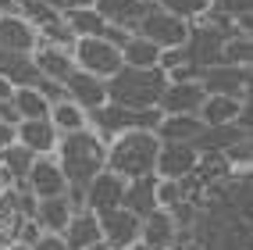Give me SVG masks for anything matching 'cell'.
Segmentation results:
<instances>
[{"label": "cell", "mask_w": 253, "mask_h": 250, "mask_svg": "<svg viewBox=\"0 0 253 250\" xmlns=\"http://www.w3.org/2000/svg\"><path fill=\"white\" fill-rule=\"evenodd\" d=\"M54 157L61 164L64 179H68V186H79L86 190L93 175L104 172V161H107V143L96 136V132L82 129V132H72V136H61L57 140V150Z\"/></svg>", "instance_id": "obj_1"}, {"label": "cell", "mask_w": 253, "mask_h": 250, "mask_svg": "<svg viewBox=\"0 0 253 250\" xmlns=\"http://www.w3.org/2000/svg\"><path fill=\"white\" fill-rule=\"evenodd\" d=\"M157 150H161V140L157 132H146V129H136V132H122L107 143V161L104 168L114 172L118 179H143V175H154L157 168Z\"/></svg>", "instance_id": "obj_2"}, {"label": "cell", "mask_w": 253, "mask_h": 250, "mask_svg": "<svg viewBox=\"0 0 253 250\" xmlns=\"http://www.w3.org/2000/svg\"><path fill=\"white\" fill-rule=\"evenodd\" d=\"M164 86H168V79H164L161 68H154V72L122 68L114 79H107V104H122V107H132V111H150V107H157Z\"/></svg>", "instance_id": "obj_3"}, {"label": "cell", "mask_w": 253, "mask_h": 250, "mask_svg": "<svg viewBox=\"0 0 253 250\" xmlns=\"http://www.w3.org/2000/svg\"><path fill=\"white\" fill-rule=\"evenodd\" d=\"M89 118V132H96L104 143H111L114 136H122V132H136V129H146V132H157L161 118L164 114L157 107L150 111H132V107H122V104H104L86 114Z\"/></svg>", "instance_id": "obj_4"}, {"label": "cell", "mask_w": 253, "mask_h": 250, "mask_svg": "<svg viewBox=\"0 0 253 250\" xmlns=\"http://www.w3.org/2000/svg\"><path fill=\"white\" fill-rule=\"evenodd\" d=\"M72 61H75L79 72H86V75H93V79H104V82L114 79L118 72L125 68V64H122V50L111 47V43H104V40H96V36L75 40Z\"/></svg>", "instance_id": "obj_5"}, {"label": "cell", "mask_w": 253, "mask_h": 250, "mask_svg": "<svg viewBox=\"0 0 253 250\" xmlns=\"http://www.w3.org/2000/svg\"><path fill=\"white\" fill-rule=\"evenodd\" d=\"M136 36L150 40L157 50H175V47L189 43L193 29L185 25V22H178V18H171V14H164L161 7H150L143 18L136 22Z\"/></svg>", "instance_id": "obj_6"}, {"label": "cell", "mask_w": 253, "mask_h": 250, "mask_svg": "<svg viewBox=\"0 0 253 250\" xmlns=\"http://www.w3.org/2000/svg\"><path fill=\"white\" fill-rule=\"evenodd\" d=\"M200 90L204 93H217V97H243L250 90V68H239V64H207L196 75Z\"/></svg>", "instance_id": "obj_7"}, {"label": "cell", "mask_w": 253, "mask_h": 250, "mask_svg": "<svg viewBox=\"0 0 253 250\" xmlns=\"http://www.w3.org/2000/svg\"><path fill=\"white\" fill-rule=\"evenodd\" d=\"M200 157H204V154L196 150V143H161L154 175H157V179L182 182L185 175H193V172L200 168Z\"/></svg>", "instance_id": "obj_8"}, {"label": "cell", "mask_w": 253, "mask_h": 250, "mask_svg": "<svg viewBox=\"0 0 253 250\" xmlns=\"http://www.w3.org/2000/svg\"><path fill=\"white\" fill-rule=\"evenodd\" d=\"M25 182H29V193L36 200L64 197V190H68V179H64V172H61V164H57L54 154L32 157L29 161V172H25Z\"/></svg>", "instance_id": "obj_9"}, {"label": "cell", "mask_w": 253, "mask_h": 250, "mask_svg": "<svg viewBox=\"0 0 253 250\" xmlns=\"http://www.w3.org/2000/svg\"><path fill=\"white\" fill-rule=\"evenodd\" d=\"M100 218V240L114 250H128L139 247V214H132L128 207H114L107 214H96Z\"/></svg>", "instance_id": "obj_10"}, {"label": "cell", "mask_w": 253, "mask_h": 250, "mask_svg": "<svg viewBox=\"0 0 253 250\" xmlns=\"http://www.w3.org/2000/svg\"><path fill=\"white\" fill-rule=\"evenodd\" d=\"M125 186H128L125 179H118L114 172L104 168L100 175H93V182H89L86 190H82V207L93 211V214H107V211H114V207H122Z\"/></svg>", "instance_id": "obj_11"}, {"label": "cell", "mask_w": 253, "mask_h": 250, "mask_svg": "<svg viewBox=\"0 0 253 250\" xmlns=\"http://www.w3.org/2000/svg\"><path fill=\"white\" fill-rule=\"evenodd\" d=\"M57 129L50 125V118H22L14 125V143L32 157H46L57 150Z\"/></svg>", "instance_id": "obj_12"}, {"label": "cell", "mask_w": 253, "mask_h": 250, "mask_svg": "<svg viewBox=\"0 0 253 250\" xmlns=\"http://www.w3.org/2000/svg\"><path fill=\"white\" fill-rule=\"evenodd\" d=\"M40 47V32L32 29L18 11L14 14H0V50L14 57H29Z\"/></svg>", "instance_id": "obj_13"}, {"label": "cell", "mask_w": 253, "mask_h": 250, "mask_svg": "<svg viewBox=\"0 0 253 250\" xmlns=\"http://www.w3.org/2000/svg\"><path fill=\"white\" fill-rule=\"evenodd\" d=\"M175 236H178V222L171 211L154 207L150 214H143V222H139V247L143 250H168V247H175Z\"/></svg>", "instance_id": "obj_14"}, {"label": "cell", "mask_w": 253, "mask_h": 250, "mask_svg": "<svg viewBox=\"0 0 253 250\" xmlns=\"http://www.w3.org/2000/svg\"><path fill=\"white\" fill-rule=\"evenodd\" d=\"M64 97L89 114V111H96V107L107 104V82L104 79H93V75H86V72L75 68L68 79H64Z\"/></svg>", "instance_id": "obj_15"}, {"label": "cell", "mask_w": 253, "mask_h": 250, "mask_svg": "<svg viewBox=\"0 0 253 250\" xmlns=\"http://www.w3.org/2000/svg\"><path fill=\"white\" fill-rule=\"evenodd\" d=\"M250 104V97H217V93H207L204 97V104H200L196 111V118L204 122L207 129H225V125H235L239 122V114L246 111Z\"/></svg>", "instance_id": "obj_16"}, {"label": "cell", "mask_w": 253, "mask_h": 250, "mask_svg": "<svg viewBox=\"0 0 253 250\" xmlns=\"http://www.w3.org/2000/svg\"><path fill=\"white\" fill-rule=\"evenodd\" d=\"M32 61V68H36V75L43 79H54V82H64L72 72H75V61H72V50H64V47H54V43H43L29 54Z\"/></svg>", "instance_id": "obj_17"}, {"label": "cell", "mask_w": 253, "mask_h": 250, "mask_svg": "<svg viewBox=\"0 0 253 250\" xmlns=\"http://www.w3.org/2000/svg\"><path fill=\"white\" fill-rule=\"evenodd\" d=\"M204 97L207 93L200 90V82H168L157 100V111L161 114H196Z\"/></svg>", "instance_id": "obj_18"}, {"label": "cell", "mask_w": 253, "mask_h": 250, "mask_svg": "<svg viewBox=\"0 0 253 250\" xmlns=\"http://www.w3.org/2000/svg\"><path fill=\"white\" fill-rule=\"evenodd\" d=\"M204 122L196 114H164L157 125V140L161 143H196L204 136Z\"/></svg>", "instance_id": "obj_19"}, {"label": "cell", "mask_w": 253, "mask_h": 250, "mask_svg": "<svg viewBox=\"0 0 253 250\" xmlns=\"http://www.w3.org/2000/svg\"><path fill=\"white\" fill-rule=\"evenodd\" d=\"M75 207L68 204V197H50V200H36V211H32V222H36L43 232H61L68 229Z\"/></svg>", "instance_id": "obj_20"}, {"label": "cell", "mask_w": 253, "mask_h": 250, "mask_svg": "<svg viewBox=\"0 0 253 250\" xmlns=\"http://www.w3.org/2000/svg\"><path fill=\"white\" fill-rule=\"evenodd\" d=\"M64 236V243H68V250H86V247H93V243H100V218L93 211H75L72 214V222H68V229L61 232Z\"/></svg>", "instance_id": "obj_21"}, {"label": "cell", "mask_w": 253, "mask_h": 250, "mask_svg": "<svg viewBox=\"0 0 253 250\" xmlns=\"http://www.w3.org/2000/svg\"><path fill=\"white\" fill-rule=\"evenodd\" d=\"M157 61H161V50L150 43V40L136 36V32H132V40L122 47V64L132 68V72H154Z\"/></svg>", "instance_id": "obj_22"}, {"label": "cell", "mask_w": 253, "mask_h": 250, "mask_svg": "<svg viewBox=\"0 0 253 250\" xmlns=\"http://www.w3.org/2000/svg\"><path fill=\"white\" fill-rule=\"evenodd\" d=\"M50 125L57 129V136H72V132L89 129V118H86V111L79 104H72V100L64 97L57 104H50Z\"/></svg>", "instance_id": "obj_23"}, {"label": "cell", "mask_w": 253, "mask_h": 250, "mask_svg": "<svg viewBox=\"0 0 253 250\" xmlns=\"http://www.w3.org/2000/svg\"><path fill=\"white\" fill-rule=\"evenodd\" d=\"M154 190H157V175H143V179H132L128 186H125V200H122V207H128L132 214H150L157 204H154Z\"/></svg>", "instance_id": "obj_24"}, {"label": "cell", "mask_w": 253, "mask_h": 250, "mask_svg": "<svg viewBox=\"0 0 253 250\" xmlns=\"http://www.w3.org/2000/svg\"><path fill=\"white\" fill-rule=\"evenodd\" d=\"M104 25H107V18H104L96 7H79V11H72V14H64V29H68L75 40L100 36V32H104Z\"/></svg>", "instance_id": "obj_25"}, {"label": "cell", "mask_w": 253, "mask_h": 250, "mask_svg": "<svg viewBox=\"0 0 253 250\" xmlns=\"http://www.w3.org/2000/svg\"><path fill=\"white\" fill-rule=\"evenodd\" d=\"M18 14H22V18L36 29V32H46V29H54V25L64 22L50 4H43V0H18Z\"/></svg>", "instance_id": "obj_26"}, {"label": "cell", "mask_w": 253, "mask_h": 250, "mask_svg": "<svg viewBox=\"0 0 253 250\" xmlns=\"http://www.w3.org/2000/svg\"><path fill=\"white\" fill-rule=\"evenodd\" d=\"M157 7H161L164 14H171V18H178V22H185V25H193L196 18L211 14L214 0H157Z\"/></svg>", "instance_id": "obj_27"}, {"label": "cell", "mask_w": 253, "mask_h": 250, "mask_svg": "<svg viewBox=\"0 0 253 250\" xmlns=\"http://www.w3.org/2000/svg\"><path fill=\"white\" fill-rule=\"evenodd\" d=\"M11 100L18 107V118H50V104L32 86H14Z\"/></svg>", "instance_id": "obj_28"}, {"label": "cell", "mask_w": 253, "mask_h": 250, "mask_svg": "<svg viewBox=\"0 0 253 250\" xmlns=\"http://www.w3.org/2000/svg\"><path fill=\"white\" fill-rule=\"evenodd\" d=\"M217 64H239V68H250V36H232L221 43V61Z\"/></svg>", "instance_id": "obj_29"}, {"label": "cell", "mask_w": 253, "mask_h": 250, "mask_svg": "<svg viewBox=\"0 0 253 250\" xmlns=\"http://www.w3.org/2000/svg\"><path fill=\"white\" fill-rule=\"evenodd\" d=\"M154 204H157L161 211H175V207L182 204V182H171V179H157Z\"/></svg>", "instance_id": "obj_30"}, {"label": "cell", "mask_w": 253, "mask_h": 250, "mask_svg": "<svg viewBox=\"0 0 253 250\" xmlns=\"http://www.w3.org/2000/svg\"><path fill=\"white\" fill-rule=\"evenodd\" d=\"M178 64H196L189 43H185V47H175V50H161V61H157L161 72H171V68H178Z\"/></svg>", "instance_id": "obj_31"}, {"label": "cell", "mask_w": 253, "mask_h": 250, "mask_svg": "<svg viewBox=\"0 0 253 250\" xmlns=\"http://www.w3.org/2000/svg\"><path fill=\"white\" fill-rule=\"evenodd\" d=\"M32 90H36L43 100H46V104H57V100H64V82H54V79H36V82H32Z\"/></svg>", "instance_id": "obj_32"}, {"label": "cell", "mask_w": 253, "mask_h": 250, "mask_svg": "<svg viewBox=\"0 0 253 250\" xmlns=\"http://www.w3.org/2000/svg\"><path fill=\"white\" fill-rule=\"evenodd\" d=\"M96 40H104V43H111V47L122 50V47L132 40V32H128V29H122V25H111V22H107V25H104V32H100Z\"/></svg>", "instance_id": "obj_33"}, {"label": "cell", "mask_w": 253, "mask_h": 250, "mask_svg": "<svg viewBox=\"0 0 253 250\" xmlns=\"http://www.w3.org/2000/svg\"><path fill=\"white\" fill-rule=\"evenodd\" d=\"M40 236H43V229H40L36 222H32V218H25V222L18 225V232H14V240H18V243H25V247H32Z\"/></svg>", "instance_id": "obj_34"}, {"label": "cell", "mask_w": 253, "mask_h": 250, "mask_svg": "<svg viewBox=\"0 0 253 250\" xmlns=\"http://www.w3.org/2000/svg\"><path fill=\"white\" fill-rule=\"evenodd\" d=\"M43 4H50V7L64 18V14H72V11H79V7H93V0H43Z\"/></svg>", "instance_id": "obj_35"}, {"label": "cell", "mask_w": 253, "mask_h": 250, "mask_svg": "<svg viewBox=\"0 0 253 250\" xmlns=\"http://www.w3.org/2000/svg\"><path fill=\"white\" fill-rule=\"evenodd\" d=\"M32 250H68V243H64V236H57V232H43V236L32 243Z\"/></svg>", "instance_id": "obj_36"}, {"label": "cell", "mask_w": 253, "mask_h": 250, "mask_svg": "<svg viewBox=\"0 0 253 250\" xmlns=\"http://www.w3.org/2000/svg\"><path fill=\"white\" fill-rule=\"evenodd\" d=\"M22 118H18V107H14V100H0V125H18Z\"/></svg>", "instance_id": "obj_37"}, {"label": "cell", "mask_w": 253, "mask_h": 250, "mask_svg": "<svg viewBox=\"0 0 253 250\" xmlns=\"http://www.w3.org/2000/svg\"><path fill=\"white\" fill-rule=\"evenodd\" d=\"M18 11V0H0V14H14Z\"/></svg>", "instance_id": "obj_38"}, {"label": "cell", "mask_w": 253, "mask_h": 250, "mask_svg": "<svg viewBox=\"0 0 253 250\" xmlns=\"http://www.w3.org/2000/svg\"><path fill=\"white\" fill-rule=\"evenodd\" d=\"M86 250H114V247H107L104 240H100V243H93V247H86Z\"/></svg>", "instance_id": "obj_39"}, {"label": "cell", "mask_w": 253, "mask_h": 250, "mask_svg": "<svg viewBox=\"0 0 253 250\" xmlns=\"http://www.w3.org/2000/svg\"><path fill=\"white\" fill-rule=\"evenodd\" d=\"M136 4H143V7H157V0H136Z\"/></svg>", "instance_id": "obj_40"}, {"label": "cell", "mask_w": 253, "mask_h": 250, "mask_svg": "<svg viewBox=\"0 0 253 250\" xmlns=\"http://www.w3.org/2000/svg\"><path fill=\"white\" fill-rule=\"evenodd\" d=\"M11 250H32V247H25V243H14V247H11Z\"/></svg>", "instance_id": "obj_41"}, {"label": "cell", "mask_w": 253, "mask_h": 250, "mask_svg": "<svg viewBox=\"0 0 253 250\" xmlns=\"http://www.w3.org/2000/svg\"><path fill=\"white\" fill-rule=\"evenodd\" d=\"M128 250H143V247H128Z\"/></svg>", "instance_id": "obj_42"}, {"label": "cell", "mask_w": 253, "mask_h": 250, "mask_svg": "<svg viewBox=\"0 0 253 250\" xmlns=\"http://www.w3.org/2000/svg\"><path fill=\"white\" fill-rule=\"evenodd\" d=\"M168 250H175V247H168Z\"/></svg>", "instance_id": "obj_43"}]
</instances>
